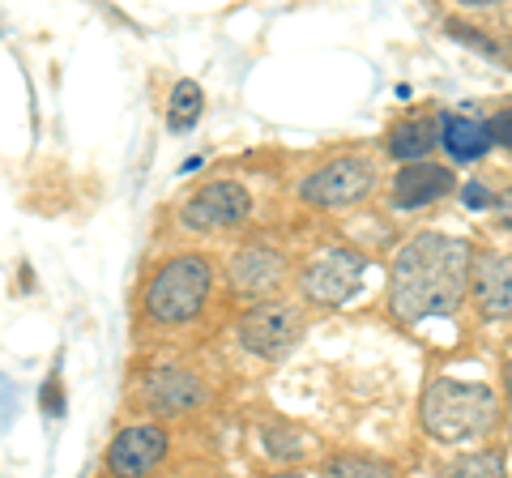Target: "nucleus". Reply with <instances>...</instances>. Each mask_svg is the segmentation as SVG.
I'll return each instance as SVG.
<instances>
[{"label":"nucleus","mask_w":512,"mask_h":478,"mask_svg":"<svg viewBox=\"0 0 512 478\" xmlns=\"http://www.w3.org/2000/svg\"><path fill=\"white\" fill-rule=\"evenodd\" d=\"M470 282V244L457 235L423 231L397 252L389 278V308L402 321L453 316Z\"/></svg>","instance_id":"1"},{"label":"nucleus","mask_w":512,"mask_h":478,"mask_svg":"<svg viewBox=\"0 0 512 478\" xmlns=\"http://www.w3.org/2000/svg\"><path fill=\"white\" fill-rule=\"evenodd\" d=\"M419 410H423L427 436H436L444 444H461V440L487 436L495 427V419H500L495 389L474 385V380H453V376L431 380Z\"/></svg>","instance_id":"2"},{"label":"nucleus","mask_w":512,"mask_h":478,"mask_svg":"<svg viewBox=\"0 0 512 478\" xmlns=\"http://www.w3.org/2000/svg\"><path fill=\"white\" fill-rule=\"evenodd\" d=\"M210 286H214V274L201 257H175L154 274L146 291V312L163 325H184L205 308Z\"/></svg>","instance_id":"3"},{"label":"nucleus","mask_w":512,"mask_h":478,"mask_svg":"<svg viewBox=\"0 0 512 478\" xmlns=\"http://www.w3.org/2000/svg\"><path fill=\"white\" fill-rule=\"evenodd\" d=\"M363 269H367V261L359 257V252L325 248L303 265L299 286H303V295H308V304L338 308V304H346V299H355V291L363 286Z\"/></svg>","instance_id":"4"},{"label":"nucleus","mask_w":512,"mask_h":478,"mask_svg":"<svg viewBox=\"0 0 512 478\" xmlns=\"http://www.w3.org/2000/svg\"><path fill=\"white\" fill-rule=\"evenodd\" d=\"M376 188V167L359 154H346V158H333V163L316 167L308 180H303V201L312 205H325V210H342V205H355Z\"/></svg>","instance_id":"5"},{"label":"nucleus","mask_w":512,"mask_h":478,"mask_svg":"<svg viewBox=\"0 0 512 478\" xmlns=\"http://www.w3.org/2000/svg\"><path fill=\"white\" fill-rule=\"evenodd\" d=\"M303 338V312L291 304H265L252 308L244 321H239V342L244 350H252L256 359H282L291 355Z\"/></svg>","instance_id":"6"},{"label":"nucleus","mask_w":512,"mask_h":478,"mask_svg":"<svg viewBox=\"0 0 512 478\" xmlns=\"http://www.w3.org/2000/svg\"><path fill=\"white\" fill-rule=\"evenodd\" d=\"M252 210V197L244 184L235 180H214L205 184L201 193H192L180 210V222L192 231H222V227H235V222H244Z\"/></svg>","instance_id":"7"},{"label":"nucleus","mask_w":512,"mask_h":478,"mask_svg":"<svg viewBox=\"0 0 512 478\" xmlns=\"http://www.w3.org/2000/svg\"><path fill=\"white\" fill-rule=\"evenodd\" d=\"M163 457H167V432L141 423V427H124V432L111 440L107 466L116 478H146Z\"/></svg>","instance_id":"8"},{"label":"nucleus","mask_w":512,"mask_h":478,"mask_svg":"<svg viewBox=\"0 0 512 478\" xmlns=\"http://www.w3.org/2000/svg\"><path fill=\"white\" fill-rule=\"evenodd\" d=\"M470 291L487 321L512 316V257L508 252H478V257H470Z\"/></svg>","instance_id":"9"},{"label":"nucleus","mask_w":512,"mask_h":478,"mask_svg":"<svg viewBox=\"0 0 512 478\" xmlns=\"http://www.w3.org/2000/svg\"><path fill=\"white\" fill-rule=\"evenodd\" d=\"M227 282H231V291L239 299H265L286 282V261L265 244L239 248L231 269H227Z\"/></svg>","instance_id":"10"},{"label":"nucleus","mask_w":512,"mask_h":478,"mask_svg":"<svg viewBox=\"0 0 512 478\" xmlns=\"http://www.w3.org/2000/svg\"><path fill=\"white\" fill-rule=\"evenodd\" d=\"M453 193V171L440 163H410L397 171L393 180V205L397 210H419V205H431Z\"/></svg>","instance_id":"11"},{"label":"nucleus","mask_w":512,"mask_h":478,"mask_svg":"<svg viewBox=\"0 0 512 478\" xmlns=\"http://www.w3.org/2000/svg\"><path fill=\"white\" fill-rule=\"evenodd\" d=\"M146 402L158 414H180V410L201 402V380L184 368H158L146 380Z\"/></svg>","instance_id":"12"},{"label":"nucleus","mask_w":512,"mask_h":478,"mask_svg":"<svg viewBox=\"0 0 512 478\" xmlns=\"http://www.w3.org/2000/svg\"><path fill=\"white\" fill-rule=\"evenodd\" d=\"M440 146L453 158H461V163H470V158L487 154L491 133L474 116H440Z\"/></svg>","instance_id":"13"},{"label":"nucleus","mask_w":512,"mask_h":478,"mask_svg":"<svg viewBox=\"0 0 512 478\" xmlns=\"http://www.w3.org/2000/svg\"><path fill=\"white\" fill-rule=\"evenodd\" d=\"M431 146H440V120H406L389 133V154L402 158V163H419V158L431 154Z\"/></svg>","instance_id":"14"},{"label":"nucleus","mask_w":512,"mask_h":478,"mask_svg":"<svg viewBox=\"0 0 512 478\" xmlns=\"http://www.w3.org/2000/svg\"><path fill=\"white\" fill-rule=\"evenodd\" d=\"M201 111H205V94L197 82H175L171 90V107H167V124H171V133H188L192 124L201 120Z\"/></svg>","instance_id":"15"},{"label":"nucleus","mask_w":512,"mask_h":478,"mask_svg":"<svg viewBox=\"0 0 512 478\" xmlns=\"http://www.w3.org/2000/svg\"><path fill=\"white\" fill-rule=\"evenodd\" d=\"M329 478H397V474H393V466H384V461H376V457L346 453V457L329 461Z\"/></svg>","instance_id":"16"},{"label":"nucleus","mask_w":512,"mask_h":478,"mask_svg":"<svg viewBox=\"0 0 512 478\" xmlns=\"http://www.w3.org/2000/svg\"><path fill=\"white\" fill-rule=\"evenodd\" d=\"M444 478H504V461L495 453H466L444 470Z\"/></svg>","instance_id":"17"},{"label":"nucleus","mask_w":512,"mask_h":478,"mask_svg":"<svg viewBox=\"0 0 512 478\" xmlns=\"http://www.w3.org/2000/svg\"><path fill=\"white\" fill-rule=\"evenodd\" d=\"M265 444H269V457H308V449H303V436L286 432V427H269Z\"/></svg>","instance_id":"18"},{"label":"nucleus","mask_w":512,"mask_h":478,"mask_svg":"<svg viewBox=\"0 0 512 478\" xmlns=\"http://www.w3.org/2000/svg\"><path fill=\"white\" fill-rule=\"evenodd\" d=\"M13 414H18V389H13V380L0 372V432L13 423Z\"/></svg>","instance_id":"19"},{"label":"nucleus","mask_w":512,"mask_h":478,"mask_svg":"<svg viewBox=\"0 0 512 478\" xmlns=\"http://www.w3.org/2000/svg\"><path fill=\"white\" fill-rule=\"evenodd\" d=\"M461 197H466L470 210H491V205H495V193H487V188L478 184V180H470L466 188H461Z\"/></svg>","instance_id":"20"},{"label":"nucleus","mask_w":512,"mask_h":478,"mask_svg":"<svg viewBox=\"0 0 512 478\" xmlns=\"http://www.w3.org/2000/svg\"><path fill=\"white\" fill-rule=\"evenodd\" d=\"M487 133H491V141H500V146L512 150V111H500V116L487 124Z\"/></svg>","instance_id":"21"},{"label":"nucleus","mask_w":512,"mask_h":478,"mask_svg":"<svg viewBox=\"0 0 512 478\" xmlns=\"http://www.w3.org/2000/svg\"><path fill=\"white\" fill-rule=\"evenodd\" d=\"M274 478H303V474H274Z\"/></svg>","instance_id":"22"},{"label":"nucleus","mask_w":512,"mask_h":478,"mask_svg":"<svg viewBox=\"0 0 512 478\" xmlns=\"http://www.w3.org/2000/svg\"><path fill=\"white\" fill-rule=\"evenodd\" d=\"M508 389H512V363H508Z\"/></svg>","instance_id":"23"}]
</instances>
